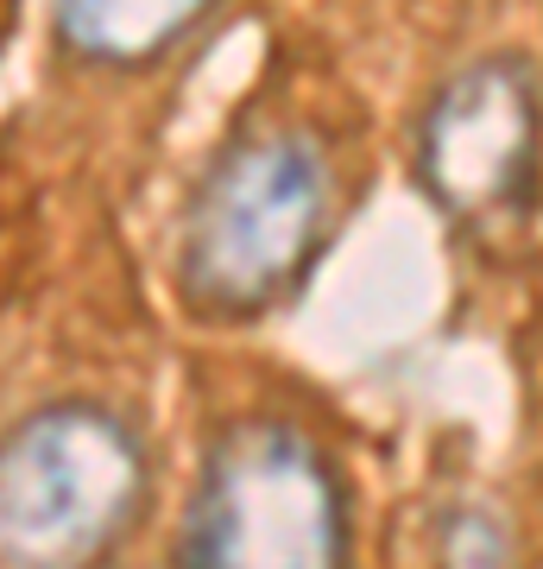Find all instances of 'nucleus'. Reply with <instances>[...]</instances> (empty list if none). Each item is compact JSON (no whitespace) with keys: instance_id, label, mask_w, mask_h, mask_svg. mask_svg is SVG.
I'll return each mask as SVG.
<instances>
[{"instance_id":"20e7f679","label":"nucleus","mask_w":543,"mask_h":569,"mask_svg":"<svg viewBox=\"0 0 543 569\" xmlns=\"http://www.w3.org/2000/svg\"><path fill=\"white\" fill-rule=\"evenodd\" d=\"M543 171V82L519 51L462 63L418 121V190L455 228L519 222Z\"/></svg>"},{"instance_id":"7ed1b4c3","label":"nucleus","mask_w":543,"mask_h":569,"mask_svg":"<svg viewBox=\"0 0 543 569\" xmlns=\"http://www.w3.org/2000/svg\"><path fill=\"white\" fill-rule=\"evenodd\" d=\"M178 569H354V507L335 456L291 418H234L202 449Z\"/></svg>"},{"instance_id":"f257e3e1","label":"nucleus","mask_w":543,"mask_h":569,"mask_svg":"<svg viewBox=\"0 0 543 569\" xmlns=\"http://www.w3.org/2000/svg\"><path fill=\"white\" fill-rule=\"evenodd\" d=\"M335 228V164L303 127H247L209 159L178 222V298L202 323L279 310Z\"/></svg>"},{"instance_id":"39448f33","label":"nucleus","mask_w":543,"mask_h":569,"mask_svg":"<svg viewBox=\"0 0 543 569\" xmlns=\"http://www.w3.org/2000/svg\"><path fill=\"white\" fill-rule=\"evenodd\" d=\"M215 0H51L58 44L95 70H145L164 51H178Z\"/></svg>"},{"instance_id":"f03ea898","label":"nucleus","mask_w":543,"mask_h":569,"mask_svg":"<svg viewBox=\"0 0 543 569\" xmlns=\"http://www.w3.org/2000/svg\"><path fill=\"white\" fill-rule=\"evenodd\" d=\"M152 507V449L101 399L0 430V569H108Z\"/></svg>"}]
</instances>
